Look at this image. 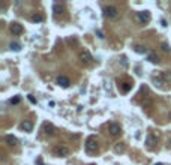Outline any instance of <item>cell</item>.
<instances>
[{
    "label": "cell",
    "instance_id": "6da1fadb",
    "mask_svg": "<svg viewBox=\"0 0 171 165\" xmlns=\"http://www.w3.org/2000/svg\"><path fill=\"white\" fill-rule=\"evenodd\" d=\"M69 153H71V150L65 146H59L54 149V155L59 158H66V156H69Z\"/></svg>",
    "mask_w": 171,
    "mask_h": 165
},
{
    "label": "cell",
    "instance_id": "7a4b0ae2",
    "mask_svg": "<svg viewBox=\"0 0 171 165\" xmlns=\"http://www.w3.org/2000/svg\"><path fill=\"white\" fill-rule=\"evenodd\" d=\"M86 149H87V152H95L98 149V143H96L95 137H89L87 138V141H86Z\"/></svg>",
    "mask_w": 171,
    "mask_h": 165
},
{
    "label": "cell",
    "instance_id": "3957f363",
    "mask_svg": "<svg viewBox=\"0 0 171 165\" xmlns=\"http://www.w3.org/2000/svg\"><path fill=\"white\" fill-rule=\"evenodd\" d=\"M137 18H138V21L140 23H149L150 21V12L149 11H141V12H138L137 14Z\"/></svg>",
    "mask_w": 171,
    "mask_h": 165
},
{
    "label": "cell",
    "instance_id": "277c9868",
    "mask_svg": "<svg viewBox=\"0 0 171 165\" xmlns=\"http://www.w3.org/2000/svg\"><path fill=\"white\" fill-rule=\"evenodd\" d=\"M117 8L116 6H107V8L104 9V14H105V17H108V18H114L116 15H117Z\"/></svg>",
    "mask_w": 171,
    "mask_h": 165
},
{
    "label": "cell",
    "instance_id": "5b68a950",
    "mask_svg": "<svg viewBox=\"0 0 171 165\" xmlns=\"http://www.w3.org/2000/svg\"><path fill=\"white\" fill-rule=\"evenodd\" d=\"M80 60H81V63H84V65H89L92 60H93V57H92V54L89 51H83L81 54H80Z\"/></svg>",
    "mask_w": 171,
    "mask_h": 165
},
{
    "label": "cell",
    "instance_id": "8992f818",
    "mask_svg": "<svg viewBox=\"0 0 171 165\" xmlns=\"http://www.w3.org/2000/svg\"><path fill=\"white\" fill-rule=\"evenodd\" d=\"M108 131H110V134L113 135V137H117V135H120V134H122V129H120V126H119L117 123H111Z\"/></svg>",
    "mask_w": 171,
    "mask_h": 165
},
{
    "label": "cell",
    "instance_id": "52a82bcc",
    "mask_svg": "<svg viewBox=\"0 0 171 165\" xmlns=\"http://www.w3.org/2000/svg\"><path fill=\"white\" fill-rule=\"evenodd\" d=\"M11 32H12V35H21L23 33V26L18 24V23H12L11 24Z\"/></svg>",
    "mask_w": 171,
    "mask_h": 165
},
{
    "label": "cell",
    "instance_id": "ba28073f",
    "mask_svg": "<svg viewBox=\"0 0 171 165\" xmlns=\"http://www.w3.org/2000/svg\"><path fill=\"white\" fill-rule=\"evenodd\" d=\"M57 84L59 86H62V87H69V78H66V77H59L57 78Z\"/></svg>",
    "mask_w": 171,
    "mask_h": 165
},
{
    "label": "cell",
    "instance_id": "9c48e42d",
    "mask_svg": "<svg viewBox=\"0 0 171 165\" xmlns=\"http://www.w3.org/2000/svg\"><path fill=\"white\" fill-rule=\"evenodd\" d=\"M44 131H45V134H47V135H53L56 132V128L53 126L51 123H45L44 125Z\"/></svg>",
    "mask_w": 171,
    "mask_h": 165
},
{
    "label": "cell",
    "instance_id": "30bf717a",
    "mask_svg": "<svg viewBox=\"0 0 171 165\" xmlns=\"http://www.w3.org/2000/svg\"><path fill=\"white\" fill-rule=\"evenodd\" d=\"M5 141L9 144V146H17V143H18V140L14 137V135H6L5 137Z\"/></svg>",
    "mask_w": 171,
    "mask_h": 165
},
{
    "label": "cell",
    "instance_id": "8fae6325",
    "mask_svg": "<svg viewBox=\"0 0 171 165\" xmlns=\"http://www.w3.org/2000/svg\"><path fill=\"white\" fill-rule=\"evenodd\" d=\"M21 129H23L24 132H30L32 129H33V125H32V122L26 120V122H23V123H21Z\"/></svg>",
    "mask_w": 171,
    "mask_h": 165
},
{
    "label": "cell",
    "instance_id": "7c38bea8",
    "mask_svg": "<svg viewBox=\"0 0 171 165\" xmlns=\"http://www.w3.org/2000/svg\"><path fill=\"white\" fill-rule=\"evenodd\" d=\"M147 60L152 62V63H159V57H158L155 53H149V54H147Z\"/></svg>",
    "mask_w": 171,
    "mask_h": 165
},
{
    "label": "cell",
    "instance_id": "4fadbf2b",
    "mask_svg": "<svg viewBox=\"0 0 171 165\" xmlns=\"http://www.w3.org/2000/svg\"><path fill=\"white\" fill-rule=\"evenodd\" d=\"M146 144H147V147L153 149V147H155V144H156V140H155L152 135H149V137H147V140H146Z\"/></svg>",
    "mask_w": 171,
    "mask_h": 165
},
{
    "label": "cell",
    "instance_id": "5bb4252c",
    "mask_svg": "<svg viewBox=\"0 0 171 165\" xmlns=\"http://www.w3.org/2000/svg\"><path fill=\"white\" fill-rule=\"evenodd\" d=\"M120 87H122V92L128 93V92L132 89V83H123V84H120Z\"/></svg>",
    "mask_w": 171,
    "mask_h": 165
},
{
    "label": "cell",
    "instance_id": "9a60e30c",
    "mask_svg": "<svg viewBox=\"0 0 171 165\" xmlns=\"http://www.w3.org/2000/svg\"><path fill=\"white\" fill-rule=\"evenodd\" d=\"M9 48H11L12 51H20V50H21V45H20L18 42H12V44L9 45Z\"/></svg>",
    "mask_w": 171,
    "mask_h": 165
},
{
    "label": "cell",
    "instance_id": "2e32d148",
    "mask_svg": "<svg viewBox=\"0 0 171 165\" xmlns=\"http://www.w3.org/2000/svg\"><path fill=\"white\" fill-rule=\"evenodd\" d=\"M135 53H138V54H146V48L141 47V45H135Z\"/></svg>",
    "mask_w": 171,
    "mask_h": 165
},
{
    "label": "cell",
    "instance_id": "e0dca14e",
    "mask_svg": "<svg viewBox=\"0 0 171 165\" xmlns=\"http://www.w3.org/2000/svg\"><path fill=\"white\" fill-rule=\"evenodd\" d=\"M42 20H44V17L39 15V14H35L33 17H32V21H33V23H41Z\"/></svg>",
    "mask_w": 171,
    "mask_h": 165
},
{
    "label": "cell",
    "instance_id": "ac0fdd59",
    "mask_svg": "<svg viewBox=\"0 0 171 165\" xmlns=\"http://www.w3.org/2000/svg\"><path fill=\"white\" fill-rule=\"evenodd\" d=\"M114 150L117 152V153H123V152H125V146H123L122 143H119V144L116 146V149H114Z\"/></svg>",
    "mask_w": 171,
    "mask_h": 165
},
{
    "label": "cell",
    "instance_id": "d6986e66",
    "mask_svg": "<svg viewBox=\"0 0 171 165\" xmlns=\"http://www.w3.org/2000/svg\"><path fill=\"white\" fill-rule=\"evenodd\" d=\"M143 107L144 108H150V107H152V101H150V99H144V101H143Z\"/></svg>",
    "mask_w": 171,
    "mask_h": 165
},
{
    "label": "cell",
    "instance_id": "ffe728a7",
    "mask_svg": "<svg viewBox=\"0 0 171 165\" xmlns=\"http://www.w3.org/2000/svg\"><path fill=\"white\" fill-rule=\"evenodd\" d=\"M161 47H162V50H164V51H170V50H171V48H170V45H168L167 42H162Z\"/></svg>",
    "mask_w": 171,
    "mask_h": 165
},
{
    "label": "cell",
    "instance_id": "44dd1931",
    "mask_svg": "<svg viewBox=\"0 0 171 165\" xmlns=\"http://www.w3.org/2000/svg\"><path fill=\"white\" fill-rule=\"evenodd\" d=\"M153 83H155V84H158V86H162L161 78H156V77H153Z\"/></svg>",
    "mask_w": 171,
    "mask_h": 165
},
{
    "label": "cell",
    "instance_id": "7402d4cb",
    "mask_svg": "<svg viewBox=\"0 0 171 165\" xmlns=\"http://www.w3.org/2000/svg\"><path fill=\"white\" fill-rule=\"evenodd\" d=\"M62 11V5H54V12H59Z\"/></svg>",
    "mask_w": 171,
    "mask_h": 165
},
{
    "label": "cell",
    "instance_id": "603a6c76",
    "mask_svg": "<svg viewBox=\"0 0 171 165\" xmlns=\"http://www.w3.org/2000/svg\"><path fill=\"white\" fill-rule=\"evenodd\" d=\"M20 102V98H14V99H11V104H18Z\"/></svg>",
    "mask_w": 171,
    "mask_h": 165
},
{
    "label": "cell",
    "instance_id": "cb8c5ba5",
    "mask_svg": "<svg viewBox=\"0 0 171 165\" xmlns=\"http://www.w3.org/2000/svg\"><path fill=\"white\" fill-rule=\"evenodd\" d=\"M96 33H98V36H99L101 39H104V33H102V30H98Z\"/></svg>",
    "mask_w": 171,
    "mask_h": 165
},
{
    "label": "cell",
    "instance_id": "d4e9b609",
    "mask_svg": "<svg viewBox=\"0 0 171 165\" xmlns=\"http://www.w3.org/2000/svg\"><path fill=\"white\" fill-rule=\"evenodd\" d=\"M168 119H170V120H171V113H170V114H168Z\"/></svg>",
    "mask_w": 171,
    "mask_h": 165
},
{
    "label": "cell",
    "instance_id": "484cf974",
    "mask_svg": "<svg viewBox=\"0 0 171 165\" xmlns=\"http://www.w3.org/2000/svg\"><path fill=\"white\" fill-rule=\"evenodd\" d=\"M155 165H164V164H155Z\"/></svg>",
    "mask_w": 171,
    "mask_h": 165
}]
</instances>
